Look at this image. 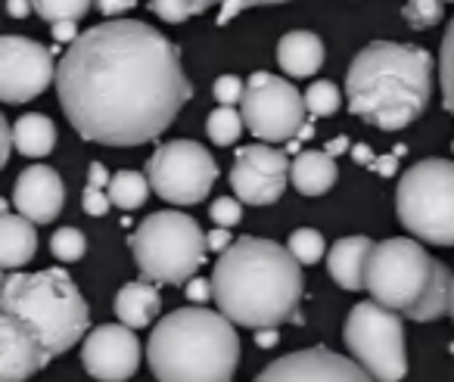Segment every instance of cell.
Masks as SVG:
<instances>
[{"label":"cell","mask_w":454,"mask_h":382,"mask_svg":"<svg viewBox=\"0 0 454 382\" xmlns=\"http://www.w3.org/2000/svg\"><path fill=\"white\" fill-rule=\"evenodd\" d=\"M66 119L90 144L140 146L156 140L193 88L181 51L137 19H113L82 32L57 66Z\"/></svg>","instance_id":"1"},{"label":"cell","mask_w":454,"mask_h":382,"mask_svg":"<svg viewBox=\"0 0 454 382\" xmlns=\"http://www.w3.org/2000/svg\"><path fill=\"white\" fill-rule=\"evenodd\" d=\"M88 326V301L63 268L10 274L0 292V382L32 379Z\"/></svg>","instance_id":"2"},{"label":"cell","mask_w":454,"mask_h":382,"mask_svg":"<svg viewBox=\"0 0 454 382\" xmlns=\"http://www.w3.org/2000/svg\"><path fill=\"white\" fill-rule=\"evenodd\" d=\"M302 264L274 239L243 237L221 252L212 270L215 305L234 326L278 330L286 320H302Z\"/></svg>","instance_id":"3"},{"label":"cell","mask_w":454,"mask_h":382,"mask_svg":"<svg viewBox=\"0 0 454 382\" xmlns=\"http://www.w3.org/2000/svg\"><path fill=\"white\" fill-rule=\"evenodd\" d=\"M433 94V57L423 47L373 41L346 72L348 113L383 131H402L423 115Z\"/></svg>","instance_id":"4"},{"label":"cell","mask_w":454,"mask_h":382,"mask_svg":"<svg viewBox=\"0 0 454 382\" xmlns=\"http://www.w3.org/2000/svg\"><path fill=\"white\" fill-rule=\"evenodd\" d=\"M146 357L159 382H231L240 336L221 311L177 308L153 326Z\"/></svg>","instance_id":"5"},{"label":"cell","mask_w":454,"mask_h":382,"mask_svg":"<svg viewBox=\"0 0 454 382\" xmlns=\"http://www.w3.org/2000/svg\"><path fill=\"white\" fill-rule=\"evenodd\" d=\"M451 283L454 277L445 264L408 237L377 243L367 264L371 299L417 324H429L451 311Z\"/></svg>","instance_id":"6"},{"label":"cell","mask_w":454,"mask_h":382,"mask_svg":"<svg viewBox=\"0 0 454 382\" xmlns=\"http://www.w3.org/2000/svg\"><path fill=\"white\" fill-rule=\"evenodd\" d=\"M131 252L140 274L156 283H190L206 261L208 239L190 214L165 208L131 233Z\"/></svg>","instance_id":"7"},{"label":"cell","mask_w":454,"mask_h":382,"mask_svg":"<svg viewBox=\"0 0 454 382\" xmlns=\"http://www.w3.org/2000/svg\"><path fill=\"white\" fill-rule=\"evenodd\" d=\"M395 212L411 237L433 246H454V162L423 159L402 175Z\"/></svg>","instance_id":"8"},{"label":"cell","mask_w":454,"mask_h":382,"mask_svg":"<svg viewBox=\"0 0 454 382\" xmlns=\"http://www.w3.org/2000/svg\"><path fill=\"white\" fill-rule=\"evenodd\" d=\"M342 339L355 361L373 376V382H402L408 376L402 314L377 305L373 299L358 301L348 311Z\"/></svg>","instance_id":"9"},{"label":"cell","mask_w":454,"mask_h":382,"mask_svg":"<svg viewBox=\"0 0 454 382\" xmlns=\"http://www.w3.org/2000/svg\"><path fill=\"white\" fill-rule=\"evenodd\" d=\"M146 177L159 199L171 206H196L218 181V165L206 146L193 140H171L150 156Z\"/></svg>","instance_id":"10"},{"label":"cell","mask_w":454,"mask_h":382,"mask_svg":"<svg viewBox=\"0 0 454 382\" xmlns=\"http://www.w3.org/2000/svg\"><path fill=\"white\" fill-rule=\"evenodd\" d=\"M247 128L265 144H290L305 128V94H299L286 78L255 72L247 82V97L240 103Z\"/></svg>","instance_id":"11"},{"label":"cell","mask_w":454,"mask_h":382,"mask_svg":"<svg viewBox=\"0 0 454 382\" xmlns=\"http://www.w3.org/2000/svg\"><path fill=\"white\" fill-rule=\"evenodd\" d=\"M57 82L53 53L38 41L4 35L0 38V100L16 106L41 97Z\"/></svg>","instance_id":"12"},{"label":"cell","mask_w":454,"mask_h":382,"mask_svg":"<svg viewBox=\"0 0 454 382\" xmlns=\"http://www.w3.org/2000/svg\"><path fill=\"white\" fill-rule=\"evenodd\" d=\"M293 162L284 150L268 144H253L237 150L234 168H231V187L237 199L249 206H271L284 196L290 181Z\"/></svg>","instance_id":"13"},{"label":"cell","mask_w":454,"mask_h":382,"mask_svg":"<svg viewBox=\"0 0 454 382\" xmlns=\"http://www.w3.org/2000/svg\"><path fill=\"white\" fill-rule=\"evenodd\" d=\"M140 339L125 324H100L82 345V363L97 382H128L140 367Z\"/></svg>","instance_id":"14"},{"label":"cell","mask_w":454,"mask_h":382,"mask_svg":"<svg viewBox=\"0 0 454 382\" xmlns=\"http://www.w3.org/2000/svg\"><path fill=\"white\" fill-rule=\"evenodd\" d=\"M255 382H373V376L330 348H305L268 363Z\"/></svg>","instance_id":"15"},{"label":"cell","mask_w":454,"mask_h":382,"mask_svg":"<svg viewBox=\"0 0 454 382\" xmlns=\"http://www.w3.org/2000/svg\"><path fill=\"white\" fill-rule=\"evenodd\" d=\"M66 187L51 165H32L16 177L13 206L16 214L28 218L32 224H51L63 212Z\"/></svg>","instance_id":"16"},{"label":"cell","mask_w":454,"mask_h":382,"mask_svg":"<svg viewBox=\"0 0 454 382\" xmlns=\"http://www.w3.org/2000/svg\"><path fill=\"white\" fill-rule=\"evenodd\" d=\"M373 249H377V246L367 237L336 239L327 252V270L336 280V286L348 289V292L367 289V264H371Z\"/></svg>","instance_id":"17"},{"label":"cell","mask_w":454,"mask_h":382,"mask_svg":"<svg viewBox=\"0 0 454 382\" xmlns=\"http://www.w3.org/2000/svg\"><path fill=\"white\" fill-rule=\"evenodd\" d=\"M218 4L221 13H218V26L231 22L237 13L249 7H265V4H286V0H150V10L159 16L162 22H187L193 16L206 13L208 7Z\"/></svg>","instance_id":"18"},{"label":"cell","mask_w":454,"mask_h":382,"mask_svg":"<svg viewBox=\"0 0 454 382\" xmlns=\"http://www.w3.org/2000/svg\"><path fill=\"white\" fill-rule=\"evenodd\" d=\"M278 63L290 78H311L324 66V41L315 32H290L278 44Z\"/></svg>","instance_id":"19"},{"label":"cell","mask_w":454,"mask_h":382,"mask_svg":"<svg viewBox=\"0 0 454 382\" xmlns=\"http://www.w3.org/2000/svg\"><path fill=\"white\" fill-rule=\"evenodd\" d=\"M35 249H38V233H35L32 221L4 212L0 218V264L7 270L22 268L35 258Z\"/></svg>","instance_id":"20"},{"label":"cell","mask_w":454,"mask_h":382,"mask_svg":"<svg viewBox=\"0 0 454 382\" xmlns=\"http://www.w3.org/2000/svg\"><path fill=\"white\" fill-rule=\"evenodd\" d=\"M336 177H340V168L333 156H327L324 150H305L293 159L290 181L302 196H324L336 183Z\"/></svg>","instance_id":"21"},{"label":"cell","mask_w":454,"mask_h":382,"mask_svg":"<svg viewBox=\"0 0 454 382\" xmlns=\"http://www.w3.org/2000/svg\"><path fill=\"white\" fill-rule=\"evenodd\" d=\"M159 308H162V299H159L156 286H150V283H125V286L119 289V295H115V314H119V324L131 326V330H137V326H150L153 317L159 314Z\"/></svg>","instance_id":"22"},{"label":"cell","mask_w":454,"mask_h":382,"mask_svg":"<svg viewBox=\"0 0 454 382\" xmlns=\"http://www.w3.org/2000/svg\"><path fill=\"white\" fill-rule=\"evenodd\" d=\"M13 144L20 156L41 159L57 146V125L41 113H26L13 125Z\"/></svg>","instance_id":"23"},{"label":"cell","mask_w":454,"mask_h":382,"mask_svg":"<svg viewBox=\"0 0 454 382\" xmlns=\"http://www.w3.org/2000/svg\"><path fill=\"white\" fill-rule=\"evenodd\" d=\"M150 177L140 175V171H119V175H113V181H109L106 193H109V202L119 208H125V212H131V208H140L146 202V196H150Z\"/></svg>","instance_id":"24"},{"label":"cell","mask_w":454,"mask_h":382,"mask_svg":"<svg viewBox=\"0 0 454 382\" xmlns=\"http://www.w3.org/2000/svg\"><path fill=\"white\" fill-rule=\"evenodd\" d=\"M243 125H247V121H243L240 109L218 106L212 115H208L206 131H208V137H212L215 146H231V144H237V140H240Z\"/></svg>","instance_id":"25"},{"label":"cell","mask_w":454,"mask_h":382,"mask_svg":"<svg viewBox=\"0 0 454 382\" xmlns=\"http://www.w3.org/2000/svg\"><path fill=\"white\" fill-rule=\"evenodd\" d=\"M35 13L44 22L57 26V22H78L90 10V0H32Z\"/></svg>","instance_id":"26"},{"label":"cell","mask_w":454,"mask_h":382,"mask_svg":"<svg viewBox=\"0 0 454 382\" xmlns=\"http://www.w3.org/2000/svg\"><path fill=\"white\" fill-rule=\"evenodd\" d=\"M439 78H442V97H445V109L454 115V19L448 22L445 35H442Z\"/></svg>","instance_id":"27"},{"label":"cell","mask_w":454,"mask_h":382,"mask_svg":"<svg viewBox=\"0 0 454 382\" xmlns=\"http://www.w3.org/2000/svg\"><path fill=\"white\" fill-rule=\"evenodd\" d=\"M286 249L296 255L299 264H317L324 258V237L311 227H299V230L290 233Z\"/></svg>","instance_id":"28"},{"label":"cell","mask_w":454,"mask_h":382,"mask_svg":"<svg viewBox=\"0 0 454 382\" xmlns=\"http://www.w3.org/2000/svg\"><path fill=\"white\" fill-rule=\"evenodd\" d=\"M51 252L59 261H82L84 252H88V239L78 227H59L51 237Z\"/></svg>","instance_id":"29"},{"label":"cell","mask_w":454,"mask_h":382,"mask_svg":"<svg viewBox=\"0 0 454 382\" xmlns=\"http://www.w3.org/2000/svg\"><path fill=\"white\" fill-rule=\"evenodd\" d=\"M305 106H309L311 115H333L336 109L342 106L340 88L330 82H315L309 90H305Z\"/></svg>","instance_id":"30"},{"label":"cell","mask_w":454,"mask_h":382,"mask_svg":"<svg viewBox=\"0 0 454 382\" xmlns=\"http://www.w3.org/2000/svg\"><path fill=\"white\" fill-rule=\"evenodd\" d=\"M445 10H442V0H408L402 7V19L411 28H429L439 26Z\"/></svg>","instance_id":"31"},{"label":"cell","mask_w":454,"mask_h":382,"mask_svg":"<svg viewBox=\"0 0 454 382\" xmlns=\"http://www.w3.org/2000/svg\"><path fill=\"white\" fill-rule=\"evenodd\" d=\"M215 100L221 103V106H231L234 109L237 103H243V97H247V82H243L240 75H221L215 78Z\"/></svg>","instance_id":"32"},{"label":"cell","mask_w":454,"mask_h":382,"mask_svg":"<svg viewBox=\"0 0 454 382\" xmlns=\"http://www.w3.org/2000/svg\"><path fill=\"white\" fill-rule=\"evenodd\" d=\"M208 214H212L215 227H224V230H231L234 224H240V218H243V202L240 199H231V196H221V199L212 202Z\"/></svg>","instance_id":"33"},{"label":"cell","mask_w":454,"mask_h":382,"mask_svg":"<svg viewBox=\"0 0 454 382\" xmlns=\"http://www.w3.org/2000/svg\"><path fill=\"white\" fill-rule=\"evenodd\" d=\"M82 206L88 214H94V218H103V214L113 208V202H109V193L106 190H97V187H88L82 193Z\"/></svg>","instance_id":"34"},{"label":"cell","mask_w":454,"mask_h":382,"mask_svg":"<svg viewBox=\"0 0 454 382\" xmlns=\"http://www.w3.org/2000/svg\"><path fill=\"white\" fill-rule=\"evenodd\" d=\"M16 150V144H13V125H10L4 115H0V168L10 162V152Z\"/></svg>","instance_id":"35"},{"label":"cell","mask_w":454,"mask_h":382,"mask_svg":"<svg viewBox=\"0 0 454 382\" xmlns=\"http://www.w3.org/2000/svg\"><path fill=\"white\" fill-rule=\"evenodd\" d=\"M187 299L190 301H208L215 299V289H212V280H200V277H193V280L187 283Z\"/></svg>","instance_id":"36"},{"label":"cell","mask_w":454,"mask_h":382,"mask_svg":"<svg viewBox=\"0 0 454 382\" xmlns=\"http://www.w3.org/2000/svg\"><path fill=\"white\" fill-rule=\"evenodd\" d=\"M398 159H402V156H395V152H386V156L373 159L371 168H373V171H380V175H383V177H395V171H398Z\"/></svg>","instance_id":"37"},{"label":"cell","mask_w":454,"mask_h":382,"mask_svg":"<svg viewBox=\"0 0 454 382\" xmlns=\"http://www.w3.org/2000/svg\"><path fill=\"white\" fill-rule=\"evenodd\" d=\"M206 239H208V252H227L231 246H234V243H231V233H227L224 227H215Z\"/></svg>","instance_id":"38"},{"label":"cell","mask_w":454,"mask_h":382,"mask_svg":"<svg viewBox=\"0 0 454 382\" xmlns=\"http://www.w3.org/2000/svg\"><path fill=\"white\" fill-rule=\"evenodd\" d=\"M97 7L106 16H119V13H125V10L137 7V0H97Z\"/></svg>","instance_id":"39"},{"label":"cell","mask_w":454,"mask_h":382,"mask_svg":"<svg viewBox=\"0 0 454 382\" xmlns=\"http://www.w3.org/2000/svg\"><path fill=\"white\" fill-rule=\"evenodd\" d=\"M109 171L103 168L100 162H90V171H88V187H97V190H103V187H109Z\"/></svg>","instance_id":"40"},{"label":"cell","mask_w":454,"mask_h":382,"mask_svg":"<svg viewBox=\"0 0 454 382\" xmlns=\"http://www.w3.org/2000/svg\"><path fill=\"white\" fill-rule=\"evenodd\" d=\"M53 38H57V41H72V44H75L82 35L75 32V22H57V26H53Z\"/></svg>","instance_id":"41"},{"label":"cell","mask_w":454,"mask_h":382,"mask_svg":"<svg viewBox=\"0 0 454 382\" xmlns=\"http://www.w3.org/2000/svg\"><path fill=\"white\" fill-rule=\"evenodd\" d=\"M352 159H355V162H361V165H367V168H371L373 159H377V156H373L371 146H367V144H355L352 146Z\"/></svg>","instance_id":"42"},{"label":"cell","mask_w":454,"mask_h":382,"mask_svg":"<svg viewBox=\"0 0 454 382\" xmlns=\"http://www.w3.org/2000/svg\"><path fill=\"white\" fill-rule=\"evenodd\" d=\"M7 4H10V16H13V19H26V16H28V10H32L35 7V4H32V0H7Z\"/></svg>","instance_id":"43"},{"label":"cell","mask_w":454,"mask_h":382,"mask_svg":"<svg viewBox=\"0 0 454 382\" xmlns=\"http://www.w3.org/2000/svg\"><path fill=\"white\" fill-rule=\"evenodd\" d=\"M324 152H327V156H340V152H352V146H348V137H336L324 146Z\"/></svg>","instance_id":"44"},{"label":"cell","mask_w":454,"mask_h":382,"mask_svg":"<svg viewBox=\"0 0 454 382\" xmlns=\"http://www.w3.org/2000/svg\"><path fill=\"white\" fill-rule=\"evenodd\" d=\"M311 134H315V128H311V125H305L302 131H299V140H309Z\"/></svg>","instance_id":"45"},{"label":"cell","mask_w":454,"mask_h":382,"mask_svg":"<svg viewBox=\"0 0 454 382\" xmlns=\"http://www.w3.org/2000/svg\"><path fill=\"white\" fill-rule=\"evenodd\" d=\"M451 317H454V283H451Z\"/></svg>","instance_id":"46"},{"label":"cell","mask_w":454,"mask_h":382,"mask_svg":"<svg viewBox=\"0 0 454 382\" xmlns=\"http://www.w3.org/2000/svg\"><path fill=\"white\" fill-rule=\"evenodd\" d=\"M442 4H451V0H442Z\"/></svg>","instance_id":"47"},{"label":"cell","mask_w":454,"mask_h":382,"mask_svg":"<svg viewBox=\"0 0 454 382\" xmlns=\"http://www.w3.org/2000/svg\"><path fill=\"white\" fill-rule=\"evenodd\" d=\"M451 150H454V144H451Z\"/></svg>","instance_id":"48"}]
</instances>
